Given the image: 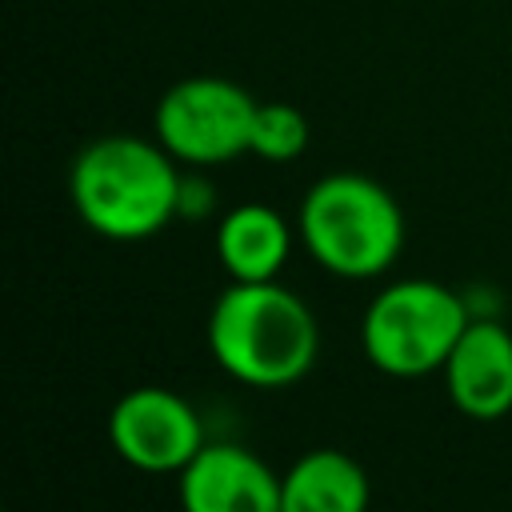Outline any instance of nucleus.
Masks as SVG:
<instances>
[{
  "instance_id": "obj_1",
  "label": "nucleus",
  "mask_w": 512,
  "mask_h": 512,
  "mask_svg": "<svg viewBox=\"0 0 512 512\" xmlns=\"http://www.w3.org/2000/svg\"><path fill=\"white\" fill-rule=\"evenodd\" d=\"M208 352L240 384L288 388L316 364L320 324L276 280H232L208 312Z\"/></svg>"
},
{
  "instance_id": "obj_2",
  "label": "nucleus",
  "mask_w": 512,
  "mask_h": 512,
  "mask_svg": "<svg viewBox=\"0 0 512 512\" xmlns=\"http://www.w3.org/2000/svg\"><path fill=\"white\" fill-rule=\"evenodd\" d=\"M76 216L104 240H148L180 212L184 180L160 140L100 136L80 148L68 172Z\"/></svg>"
},
{
  "instance_id": "obj_3",
  "label": "nucleus",
  "mask_w": 512,
  "mask_h": 512,
  "mask_svg": "<svg viewBox=\"0 0 512 512\" xmlns=\"http://www.w3.org/2000/svg\"><path fill=\"white\" fill-rule=\"evenodd\" d=\"M300 240L332 276L368 280L396 264L404 212L396 196L360 172H328L300 200Z\"/></svg>"
},
{
  "instance_id": "obj_4",
  "label": "nucleus",
  "mask_w": 512,
  "mask_h": 512,
  "mask_svg": "<svg viewBox=\"0 0 512 512\" xmlns=\"http://www.w3.org/2000/svg\"><path fill=\"white\" fill-rule=\"evenodd\" d=\"M464 300L440 280H396L372 296L360 324L364 356L388 376H424L444 368L468 328Z\"/></svg>"
},
{
  "instance_id": "obj_5",
  "label": "nucleus",
  "mask_w": 512,
  "mask_h": 512,
  "mask_svg": "<svg viewBox=\"0 0 512 512\" xmlns=\"http://www.w3.org/2000/svg\"><path fill=\"white\" fill-rule=\"evenodd\" d=\"M260 100L224 76L176 80L156 104V140L192 168H212L252 148V120Z\"/></svg>"
},
{
  "instance_id": "obj_6",
  "label": "nucleus",
  "mask_w": 512,
  "mask_h": 512,
  "mask_svg": "<svg viewBox=\"0 0 512 512\" xmlns=\"http://www.w3.org/2000/svg\"><path fill=\"white\" fill-rule=\"evenodd\" d=\"M108 440L116 456L140 472H184L208 444L196 408L160 384L124 392L108 412Z\"/></svg>"
},
{
  "instance_id": "obj_7",
  "label": "nucleus",
  "mask_w": 512,
  "mask_h": 512,
  "mask_svg": "<svg viewBox=\"0 0 512 512\" xmlns=\"http://www.w3.org/2000/svg\"><path fill=\"white\" fill-rule=\"evenodd\" d=\"M184 512H280V476L244 444H204L180 472Z\"/></svg>"
},
{
  "instance_id": "obj_8",
  "label": "nucleus",
  "mask_w": 512,
  "mask_h": 512,
  "mask_svg": "<svg viewBox=\"0 0 512 512\" xmlns=\"http://www.w3.org/2000/svg\"><path fill=\"white\" fill-rule=\"evenodd\" d=\"M440 372L452 404L464 416L500 420L512 412V332L504 324L468 320Z\"/></svg>"
},
{
  "instance_id": "obj_9",
  "label": "nucleus",
  "mask_w": 512,
  "mask_h": 512,
  "mask_svg": "<svg viewBox=\"0 0 512 512\" xmlns=\"http://www.w3.org/2000/svg\"><path fill=\"white\" fill-rule=\"evenodd\" d=\"M288 252L292 228L268 204H236L216 224V256L232 280H276Z\"/></svg>"
},
{
  "instance_id": "obj_10",
  "label": "nucleus",
  "mask_w": 512,
  "mask_h": 512,
  "mask_svg": "<svg viewBox=\"0 0 512 512\" xmlns=\"http://www.w3.org/2000/svg\"><path fill=\"white\" fill-rule=\"evenodd\" d=\"M280 512H368V476L340 448H312L280 476Z\"/></svg>"
},
{
  "instance_id": "obj_11",
  "label": "nucleus",
  "mask_w": 512,
  "mask_h": 512,
  "mask_svg": "<svg viewBox=\"0 0 512 512\" xmlns=\"http://www.w3.org/2000/svg\"><path fill=\"white\" fill-rule=\"evenodd\" d=\"M308 148V120L284 100H264L252 120V148L268 164H288Z\"/></svg>"
}]
</instances>
